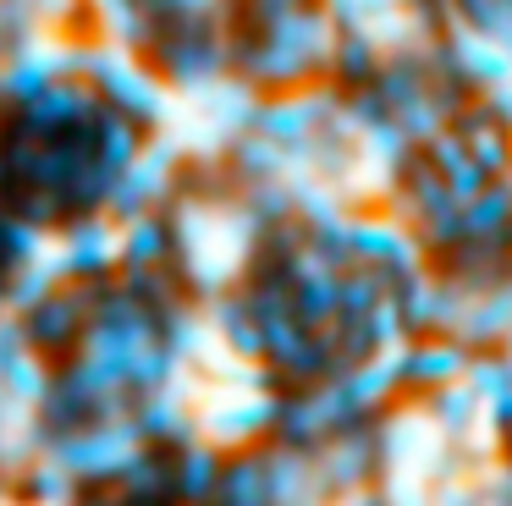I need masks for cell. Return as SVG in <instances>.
Instances as JSON below:
<instances>
[{
  "mask_svg": "<svg viewBox=\"0 0 512 506\" xmlns=\"http://www.w3.org/2000/svg\"><path fill=\"white\" fill-rule=\"evenodd\" d=\"M166 231H171V253H177V275L199 297H215V292H232L248 275L265 220L254 215L248 198L182 193L171 198Z\"/></svg>",
  "mask_w": 512,
  "mask_h": 506,
  "instance_id": "cell-1",
  "label": "cell"
},
{
  "mask_svg": "<svg viewBox=\"0 0 512 506\" xmlns=\"http://www.w3.org/2000/svg\"><path fill=\"white\" fill-rule=\"evenodd\" d=\"M336 50H342V22L325 6H292L265 17V39L243 55V72L254 83L287 88V83H309V77L336 72Z\"/></svg>",
  "mask_w": 512,
  "mask_h": 506,
  "instance_id": "cell-2",
  "label": "cell"
},
{
  "mask_svg": "<svg viewBox=\"0 0 512 506\" xmlns=\"http://www.w3.org/2000/svg\"><path fill=\"white\" fill-rule=\"evenodd\" d=\"M83 77L111 110L144 121V127H155V116L171 99V77H160L144 61V44H122V39H105V33L83 39Z\"/></svg>",
  "mask_w": 512,
  "mask_h": 506,
  "instance_id": "cell-3",
  "label": "cell"
},
{
  "mask_svg": "<svg viewBox=\"0 0 512 506\" xmlns=\"http://www.w3.org/2000/svg\"><path fill=\"white\" fill-rule=\"evenodd\" d=\"M281 424V402L270 396V385H243V380H210L193 407V440L215 446L221 457L259 446L270 429Z\"/></svg>",
  "mask_w": 512,
  "mask_h": 506,
  "instance_id": "cell-4",
  "label": "cell"
},
{
  "mask_svg": "<svg viewBox=\"0 0 512 506\" xmlns=\"http://www.w3.org/2000/svg\"><path fill=\"white\" fill-rule=\"evenodd\" d=\"M177 176H182V154L171 149L160 132H149V138L138 143L133 160H127L122 171L111 176V187H105V209H116V215H133V209L166 204V198L177 193Z\"/></svg>",
  "mask_w": 512,
  "mask_h": 506,
  "instance_id": "cell-5",
  "label": "cell"
},
{
  "mask_svg": "<svg viewBox=\"0 0 512 506\" xmlns=\"http://www.w3.org/2000/svg\"><path fill=\"white\" fill-rule=\"evenodd\" d=\"M67 253H72V270L89 275V281H100V275L122 270V215L116 209H89V215H78L67 231Z\"/></svg>",
  "mask_w": 512,
  "mask_h": 506,
  "instance_id": "cell-6",
  "label": "cell"
},
{
  "mask_svg": "<svg viewBox=\"0 0 512 506\" xmlns=\"http://www.w3.org/2000/svg\"><path fill=\"white\" fill-rule=\"evenodd\" d=\"M347 418H353V407H347L342 385L325 380V385H314V391H303L292 407H281V435H287L292 446H314V440L336 435Z\"/></svg>",
  "mask_w": 512,
  "mask_h": 506,
  "instance_id": "cell-7",
  "label": "cell"
},
{
  "mask_svg": "<svg viewBox=\"0 0 512 506\" xmlns=\"http://www.w3.org/2000/svg\"><path fill=\"white\" fill-rule=\"evenodd\" d=\"M28 110V127H78V121H94L100 116V94H94L89 77H56V83H45L34 99H23Z\"/></svg>",
  "mask_w": 512,
  "mask_h": 506,
  "instance_id": "cell-8",
  "label": "cell"
},
{
  "mask_svg": "<svg viewBox=\"0 0 512 506\" xmlns=\"http://www.w3.org/2000/svg\"><path fill=\"white\" fill-rule=\"evenodd\" d=\"M468 358H474V347L463 336H452V330H419V336H408V380L424 385V391L457 380L468 369Z\"/></svg>",
  "mask_w": 512,
  "mask_h": 506,
  "instance_id": "cell-9",
  "label": "cell"
},
{
  "mask_svg": "<svg viewBox=\"0 0 512 506\" xmlns=\"http://www.w3.org/2000/svg\"><path fill=\"white\" fill-rule=\"evenodd\" d=\"M83 17H94V33L122 44H149L155 39V17L144 0H83Z\"/></svg>",
  "mask_w": 512,
  "mask_h": 506,
  "instance_id": "cell-10",
  "label": "cell"
},
{
  "mask_svg": "<svg viewBox=\"0 0 512 506\" xmlns=\"http://www.w3.org/2000/svg\"><path fill=\"white\" fill-rule=\"evenodd\" d=\"M468 385H474L479 396L490 402V413L501 418V424H512V352H490V358H468Z\"/></svg>",
  "mask_w": 512,
  "mask_h": 506,
  "instance_id": "cell-11",
  "label": "cell"
},
{
  "mask_svg": "<svg viewBox=\"0 0 512 506\" xmlns=\"http://www.w3.org/2000/svg\"><path fill=\"white\" fill-rule=\"evenodd\" d=\"M138 143H144V121L122 116V110H105L100 116V132H94V160L105 165V171H122L127 160L138 154Z\"/></svg>",
  "mask_w": 512,
  "mask_h": 506,
  "instance_id": "cell-12",
  "label": "cell"
},
{
  "mask_svg": "<svg viewBox=\"0 0 512 506\" xmlns=\"http://www.w3.org/2000/svg\"><path fill=\"white\" fill-rule=\"evenodd\" d=\"M177 484L188 495H210L221 484V451L204 440H182V462H177Z\"/></svg>",
  "mask_w": 512,
  "mask_h": 506,
  "instance_id": "cell-13",
  "label": "cell"
},
{
  "mask_svg": "<svg viewBox=\"0 0 512 506\" xmlns=\"http://www.w3.org/2000/svg\"><path fill=\"white\" fill-rule=\"evenodd\" d=\"M160 6H166V11H177V17H182V28H193V22H215V17H221V6H226V0H160Z\"/></svg>",
  "mask_w": 512,
  "mask_h": 506,
  "instance_id": "cell-14",
  "label": "cell"
},
{
  "mask_svg": "<svg viewBox=\"0 0 512 506\" xmlns=\"http://www.w3.org/2000/svg\"><path fill=\"white\" fill-rule=\"evenodd\" d=\"M259 6V17H276V11H292V6H303V0H254Z\"/></svg>",
  "mask_w": 512,
  "mask_h": 506,
  "instance_id": "cell-15",
  "label": "cell"
},
{
  "mask_svg": "<svg viewBox=\"0 0 512 506\" xmlns=\"http://www.w3.org/2000/svg\"><path fill=\"white\" fill-rule=\"evenodd\" d=\"M501 347H507V352H512V336H507V341H501Z\"/></svg>",
  "mask_w": 512,
  "mask_h": 506,
  "instance_id": "cell-16",
  "label": "cell"
}]
</instances>
